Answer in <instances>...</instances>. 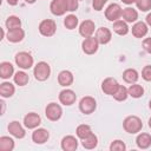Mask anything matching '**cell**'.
Instances as JSON below:
<instances>
[{
	"mask_svg": "<svg viewBox=\"0 0 151 151\" xmlns=\"http://www.w3.org/2000/svg\"><path fill=\"white\" fill-rule=\"evenodd\" d=\"M66 1V7L67 12H74L79 7V0H65Z\"/></svg>",
	"mask_w": 151,
	"mask_h": 151,
	"instance_id": "obj_37",
	"label": "cell"
},
{
	"mask_svg": "<svg viewBox=\"0 0 151 151\" xmlns=\"http://www.w3.org/2000/svg\"><path fill=\"white\" fill-rule=\"evenodd\" d=\"M5 25H6L7 31H9V29H15V28H20V27H21V20H20V18L17 17V15H9V17L6 19Z\"/></svg>",
	"mask_w": 151,
	"mask_h": 151,
	"instance_id": "obj_32",
	"label": "cell"
},
{
	"mask_svg": "<svg viewBox=\"0 0 151 151\" xmlns=\"http://www.w3.org/2000/svg\"><path fill=\"white\" fill-rule=\"evenodd\" d=\"M8 129V132L11 136H13L14 138H18V139H22L25 136H26V131H25V127L17 120H13L8 124L7 126Z\"/></svg>",
	"mask_w": 151,
	"mask_h": 151,
	"instance_id": "obj_13",
	"label": "cell"
},
{
	"mask_svg": "<svg viewBox=\"0 0 151 151\" xmlns=\"http://www.w3.org/2000/svg\"><path fill=\"white\" fill-rule=\"evenodd\" d=\"M14 76V66L9 61L0 63V78L6 80Z\"/></svg>",
	"mask_w": 151,
	"mask_h": 151,
	"instance_id": "obj_21",
	"label": "cell"
},
{
	"mask_svg": "<svg viewBox=\"0 0 151 151\" xmlns=\"http://www.w3.org/2000/svg\"><path fill=\"white\" fill-rule=\"evenodd\" d=\"M99 42H98V40L96 39V37H88V38H85L84 40H83V42H81V50H83V52L85 53V54H87V55H92V54H94L97 51H98V48H99Z\"/></svg>",
	"mask_w": 151,
	"mask_h": 151,
	"instance_id": "obj_7",
	"label": "cell"
},
{
	"mask_svg": "<svg viewBox=\"0 0 151 151\" xmlns=\"http://www.w3.org/2000/svg\"><path fill=\"white\" fill-rule=\"evenodd\" d=\"M149 109L151 110V99H150V101H149Z\"/></svg>",
	"mask_w": 151,
	"mask_h": 151,
	"instance_id": "obj_46",
	"label": "cell"
},
{
	"mask_svg": "<svg viewBox=\"0 0 151 151\" xmlns=\"http://www.w3.org/2000/svg\"><path fill=\"white\" fill-rule=\"evenodd\" d=\"M7 1V4L9 5V6H15V5H18V2H19V0H6Z\"/></svg>",
	"mask_w": 151,
	"mask_h": 151,
	"instance_id": "obj_42",
	"label": "cell"
},
{
	"mask_svg": "<svg viewBox=\"0 0 151 151\" xmlns=\"http://www.w3.org/2000/svg\"><path fill=\"white\" fill-rule=\"evenodd\" d=\"M14 140L9 136H1L0 137V150L1 151H13L14 150Z\"/></svg>",
	"mask_w": 151,
	"mask_h": 151,
	"instance_id": "obj_28",
	"label": "cell"
},
{
	"mask_svg": "<svg viewBox=\"0 0 151 151\" xmlns=\"http://www.w3.org/2000/svg\"><path fill=\"white\" fill-rule=\"evenodd\" d=\"M125 150H126V145L120 139H116L110 144V151H125Z\"/></svg>",
	"mask_w": 151,
	"mask_h": 151,
	"instance_id": "obj_36",
	"label": "cell"
},
{
	"mask_svg": "<svg viewBox=\"0 0 151 151\" xmlns=\"http://www.w3.org/2000/svg\"><path fill=\"white\" fill-rule=\"evenodd\" d=\"M14 61H15L17 66L21 70H28L34 64V59H33L32 54L28 52H25V51L18 52L14 57Z\"/></svg>",
	"mask_w": 151,
	"mask_h": 151,
	"instance_id": "obj_3",
	"label": "cell"
},
{
	"mask_svg": "<svg viewBox=\"0 0 151 151\" xmlns=\"http://www.w3.org/2000/svg\"><path fill=\"white\" fill-rule=\"evenodd\" d=\"M77 100V94L71 88H64L63 91H60L59 93V101L60 104L65 105V106H71L76 103Z\"/></svg>",
	"mask_w": 151,
	"mask_h": 151,
	"instance_id": "obj_10",
	"label": "cell"
},
{
	"mask_svg": "<svg viewBox=\"0 0 151 151\" xmlns=\"http://www.w3.org/2000/svg\"><path fill=\"white\" fill-rule=\"evenodd\" d=\"M131 32H132V35L134 38H144L147 32H149V26L146 22L144 21H136L133 25H132V28H131Z\"/></svg>",
	"mask_w": 151,
	"mask_h": 151,
	"instance_id": "obj_16",
	"label": "cell"
},
{
	"mask_svg": "<svg viewBox=\"0 0 151 151\" xmlns=\"http://www.w3.org/2000/svg\"><path fill=\"white\" fill-rule=\"evenodd\" d=\"M122 2H123V4H125V5H127V6H130V5L134 4V2H136V0H122Z\"/></svg>",
	"mask_w": 151,
	"mask_h": 151,
	"instance_id": "obj_43",
	"label": "cell"
},
{
	"mask_svg": "<svg viewBox=\"0 0 151 151\" xmlns=\"http://www.w3.org/2000/svg\"><path fill=\"white\" fill-rule=\"evenodd\" d=\"M33 76L38 81H45L51 76V66L46 61H39L33 68Z\"/></svg>",
	"mask_w": 151,
	"mask_h": 151,
	"instance_id": "obj_2",
	"label": "cell"
},
{
	"mask_svg": "<svg viewBox=\"0 0 151 151\" xmlns=\"http://www.w3.org/2000/svg\"><path fill=\"white\" fill-rule=\"evenodd\" d=\"M79 34L83 37V38H88V37H92L94 31H96V25H94V21L92 20H84L80 22L79 25Z\"/></svg>",
	"mask_w": 151,
	"mask_h": 151,
	"instance_id": "obj_12",
	"label": "cell"
},
{
	"mask_svg": "<svg viewBox=\"0 0 151 151\" xmlns=\"http://www.w3.org/2000/svg\"><path fill=\"white\" fill-rule=\"evenodd\" d=\"M50 138V132L44 127H37L32 132V140L35 144H45Z\"/></svg>",
	"mask_w": 151,
	"mask_h": 151,
	"instance_id": "obj_15",
	"label": "cell"
},
{
	"mask_svg": "<svg viewBox=\"0 0 151 151\" xmlns=\"http://www.w3.org/2000/svg\"><path fill=\"white\" fill-rule=\"evenodd\" d=\"M38 29H39V33L44 37H52L57 32V24L54 20L52 19H44L40 21L39 26H38Z\"/></svg>",
	"mask_w": 151,
	"mask_h": 151,
	"instance_id": "obj_4",
	"label": "cell"
},
{
	"mask_svg": "<svg viewBox=\"0 0 151 151\" xmlns=\"http://www.w3.org/2000/svg\"><path fill=\"white\" fill-rule=\"evenodd\" d=\"M123 129L130 134H136L142 131L143 122L138 116H127L123 120Z\"/></svg>",
	"mask_w": 151,
	"mask_h": 151,
	"instance_id": "obj_1",
	"label": "cell"
},
{
	"mask_svg": "<svg viewBox=\"0 0 151 151\" xmlns=\"http://www.w3.org/2000/svg\"><path fill=\"white\" fill-rule=\"evenodd\" d=\"M79 1H80V0H79Z\"/></svg>",
	"mask_w": 151,
	"mask_h": 151,
	"instance_id": "obj_47",
	"label": "cell"
},
{
	"mask_svg": "<svg viewBox=\"0 0 151 151\" xmlns=\"http://www.w3.org/2000/svg\"><path fill=\"white\" fill-rule=\"evenodd\" d=\"M122 18L124 21H126L127 24H132V22H136L137 19H138V12L137 9H134L133 7H126L123 9V13H122Z\"/></svg>",
	"mask_w": 151,
	"mask_h": 151,
	"instance_id": "obj_23",
	"label": "cell"
},
{
	"mask_svg": "<svg viewBox=\"0 0 151 151\" xmlns=\"http://www.w3.org/2000/svg\"><path fill=\"white\" fill-rule=\"evenodd\" d=\"M145 22L147 24V26H150V27H151V12L146 15V18H145Z\"/></svg>",
	"mask_w": 151,
	"mask_h": 151,
	"instance_id": "obj_41",
	"label": "cell"
},
{
	"mask_svg": "<svg viewBox=\"0 0 151 151\" xmlns=\"http://www.w3.org/2000/svg\"><path fill=\"white\" fill-rule=\"evenodd\" d=\"M147 125H149V127L151 129V117L149 118V122H147Z\"/></svg>",
	"mask_w": 151,
	"mask_h": 151,
	"instance_id": "obj_45",
	"label": "cell"
},
{
	"mask_svg": "<svg viewBox=\"0 0 151 151\" xmlns=\"http://www.w3.org/2000/svg\"><path fill=\"white\" fill-rule=\"evenodd\" d=\"M142 78L145 81H151V65H146L142 70Z\"/></svg>",
	"mask_w": 151,
	"mask_h": 151,
	"instance_id": "obj_38",
	"label": "cell"
},
{
	"mask_svg": "<svg viewBox=\"0 0 151 151\" xmlns=\"http://www.w3.org/2000/svg\"><path fill=\"white\" fill-rule=\"evenodd\" d=\"M45 116L51 122H58L63 116V109L57 103H50L45 107Z\"/></svg>",
	"mask_w": 151,
	"mask_h": 151,
	"instance_id": "obj_6",
	"label": "cell"
},
{
	"mask_svg": "<svg viewBox=\"0 0 151 151\" xmlns=\"http://www.w3.org/2000/svg\"><path fill=\"white\" fill-rule=\"evenodd\" d=\"M96 39L98 40V42L100 45H106L111 41L112 39V33L111 31L107 28V27H99L97 31H96V34H94Z\"/></svg>",
	"mask_w": 151,
	"mask_h": 151,
	"instance_id": "obj_17",
	"label": "cell"
},
{
	"mask_svg": "<svg viewBox=\"0 0 151 151\" xmlns=\"http://www.w3.org/2000/svg\"><path fill=\"white\" fill-rule=\"evenodd\" d=\"M73 80H74V77H73V73L68 70H63L59 72L58 74V83L60 86L63 87H68L73 84Z\"/></svg>",
	"mask_w": 151,
	"mask_h": 151,
	"instance_id": "obj_19",
	"label": "cell"
},
{
	"mask_svg": "<svg viewBox=\"0 0 151 151\" xmlns=\"http://www.w3.org/2000/svg\"><path fill=\"white\" fill-rule=\"evenodd\" d=\"M78 24H79V20L77 18V15H74V14H68L64 19V26L67 29H74V28H77Z\"/></svg>",
	"mask_w": 151,
	"mask_h": 151,
	"instance_id": "obj_33",
	"label": "cell"
},
{
	"mask_svg": "<svg viewBox=\"0 0 151 151\" xmlns=\"http://www.w3.org/2000/svg\"><path fill=\"white\" fill-rule=\"evenodd\" d=\"M15 93V86L9 81H4L0 84V96L2 98H11Z\"/></svg>",
	"mask_w": 151,
	"mask_h": 151,
	"instance_id": "obj_25",
	"label": "cell"
},
{
	"mask_svg": "<svg viewBox=\"0 0 151 151\" xmlns=\"http://www.w3.org/2000/svg\"><path fill=\"white\" fill-rule=\"evenodd\" d=\"M81 145H83L84 149L92 150V149L97 147V145H98V137L92 132L90 136H87L86 138L81 139Z\"/></svg>",
	"mask_w": 151,
	"mask_h": 151,
	"instance_id": "obj_30",
	"label": "cell"
},
{
	"mask_svg": "<svg viewBox=\"0 0 151 151\" xmlns=\"http://www.w3.org/2000/svg\"><path fill=\"white\" fill-rule=\"evenodd\" d=\"M6 38H7V40L9 42H13V44L20 42L25 38V31L21 27L20 28H15V29H9V31H7Z\"/></svg>",
	"mask_w": 151,
	"mask_h": 151,
	"instance_id": "obj_20",
	"label": "cell"
},
{
	"mask_svg": "<svg viewBox=\"0 0 151 151\" xmlns=\"http://www.w3.org/2000/svg\"><path fill=\"white\" fill-rule=\"evenodd\" d=\"M119 85L120 84L117 81V79H114L112 77H107L101 83V91L107 96H113L114 92L118 90Z\"/></svg>",
	"mask_w": 151,
	"mask_h": 151,
	"instance_id": "obj_9",
	"label": "cell"
},
{
	"mask_svg": "<svg viewBox=\"0 0 151 151\" xmlns=\"http://www.w3.org/2000/svg\"><path fill=\"white\" fill-rule=\"evenodd\" d=\"M106 2L107 0H92V6L96 11H101Z\"/></svg>",
	"mask_w": 151,
	"mask_h": 151,
	"instance_id": "obj_39",
	"label": "cell"
},
{
	"mask_svg": "<svg viewBox=\"0 0 151 151\" xmlns=\"http://www.w3.org/2000/svg\"><path fill=\"white\" fill-rule=\"evenodd\" d=\"M97 109V101L91 96H85L79 101V110L84 114H91Z\"/></svg>",
	"mask_w": 151,
	"mask_h": 151,
	"instance_id": "obj_5",
	"label": "cell"
},
{
	"mask_svg": "<svg viewBox=\"0 0 151 151\" xmlns=\"http://www.w3.org/2000/svg\"><path fill=\"white\" fill-rule=\"evenodd\" d=\"M91 133H92V129H91V126L87 125V124H80V125H78L77 129H76V134H77V137H78L80 140L84 139V138H86V137L90 136Z\"/></svg>",
	"mask_w": 151,
	"mask_h": 151,
	"instance_id": "obj_31",
	"label": "cell"
},
{
	"mask_svg": "<svg viewBox=\"0 0 151 151\" xmlns=\"http://www.w3.org/2000/svg\"><path fill=\"white\" fill-rule=\"evenodd\" d=\"M136 6L142 12L151 11V0H136Z\"/></svg>",
	"mask_w": 151,
	"mask_h": 151,
	"instance_id": "obj_35",
	"label": "cell"
},
{
	"mask_svg": "<svg viewBox=\"0 0 151 151\" xmlns=\"http://www.w3.org/2000/svg\"><path fill=\"white\" fill-rule=\"evenodd\" d=\"M50 11L55 17H61L67 12L65 0H52L50 4Z\"/></svg>",
	"mask_w": 151,
	"mask_h": 151,
	"instance_id": "obj_14",
	"label": "cell"
},
{
	"mask_svg": "<svg viewBox=\"0 0 151 151\" xmlns=\"http://www.w3.org/2000/svg\"><path fill=\"white\" fill-rule=\"evenodd\" d=\"M117 101H125L129 97V91L127 87H125L124 85H119L118 90L114 92V94L112 96Z\"/></svg>",
	"mask_w": 151,
	"mask_h": 151,
	"instance_id": "obj_34",
	"label": "cell"
},
{
	"mask_svg": "<svg viewBox=\"0 0 151 151\" xmlns=\"http://www.w3.org/2000/svg\"><path fill=\"white\" fill-rule=\"evenodd\" d=\"M60 146L64 151H76L78 149V139L72 134L65 136L61 139Z\"/></svg>",
	"mask_w": 151,
	"mask_h": 151,
	"instance_id": "obj_18",
	"label": "cell"
},
{
	"mask_svg": "<svg viewBox=\"0 0 151 151\" xmlns=\"http://www.w3.org/2000/svg\"><path fill=\"white\" fill-rule=\"evenodd\" d=\"M127 91H129V96L134 98V99H138V98H142L144 96V87L137 83L134 84H131L129 87H127Z\"/></svg>",
	"mask_w": 151,
	"mask_h": 151,
	"instance_id": "obj_27",
	"label": "cell"
},
{
	"mask_svg": "<svg viewBox=\"0 0 151 151\" xmlns=\"http://www.w3.org/2000/svg\"><path fill=\"white\" fill-rule=\"evenodd\" d=\"M41 124V117L35 112H29L24 117V126L28 130H34Z\"/></svg>",
	"mask_w": 151,
	"mask_h": 151,
	"instance_id": "obj_11",
	"label": "cell"
},
{
	"mask_svg": "<svg viewBox=\"0 0 151 151\" xmlns=\"http://www.w3.org/2000/svg\"><path fill=\"white\" fill-rule=\"evenodd\" d=\"M122 13H123V9H122L120 5L113 2V4H110L106 7V9H105V18L109 21L114 22V21H117V20H119L122 18Z\"/></svg>",
	"mask_w": 151,
	"mask_h": 151,
	"instance_id": "obj_8",
	"label": "cell"
},
{
	"mask_svg": "<svg viewBox=\"0 0 151 151\" xmlns=\"http://www.w3.org/2000/svg\"><path fill=\"white\" fill-rule=\"evenodd\" d=\"M13 80H14L15 85H18V86H25V85H27V83L29 80V77L25 72V70H21V71H18V72L14 73Z\"/></svg>",
	"mask_w": 151,
	"mask_h": 151,
	"instance_id": "obj_29",
	"label": "cell"
},
{
	"mask_svg": "<svg viewBox=\"0 0 151 151\" xmlns=\"http://www.w3.org/2000/svg\"><path fill=\"white\" fill-rule=\"evenodd\" d=\"M25 1H26L27 4H29V5H32V4H34L37 0H25Z\"/></svg>",
	"mask_w": 151,
	"mask_h": 151,
	"instance_id": "obj_44",
	"label": "cell"
},
{
	"mask_svg": "<svg viewBox=\"0 0 151 151\" xmlns=\"http://www.w3.org/2000/svg\"><path fill=\"white\" fill-rule=\"evenodd\" d=\"M143 48L145 50V52L151 54V37L150 38H145L143 40Z\"/></svg>",
	"mask_w": 151,
	"mask_h": 151,
	"instance_id": "obj_40",
	"label": "cell"
},
{
	"mask_svg": "<svg viewBox=\"0 0 151 151\" xmlns=\"http://www.w3.org/2000/svg\"><path fill=\"white\" fill-rule=\"evenodd\" d=\"M136 144L142 150L149 149L151 146V134L150 133H146V132L138 133V136L136 138Z\"/></svg>",
	"mask_w": 151,
	"mask_h": 151,
	"instance_id": "obj_22",
	"label": "cell"
},
{
	"mask_svg": "<svg viewBox=\"0 0 151 151\" xmlns=\"http://www.w3.org/2000/svg\"><path fill=\"white\" fill-rule=\"evenodd\" d=\"M112 28H113V32L116 34H118V35H126L129 33V31H130L127 22L124 21V20H120V19L113 22V27Z\"/></svg>",
	"mask_w": 151,
	"mask_h": 151,
	"instance_id": "obj_26",
	"label": "cell"
},
{
	"mask_svg": "<svg viewBox=\"0 0 151 151\" xmlns=\"http://www.w3.org/2000/svg\"><path fill=\"white\" fill-rule=\"evenodd\" d=\"M122 77H123V80L125 83H127V84H134L139 79V73L134 68H126L123 72V76Z\"/></svg>",
	"mask_w": 151,
	"mask_h": 151,
	"instance_id": "obj_24",
	"label": "cell"
}]
</instances>
